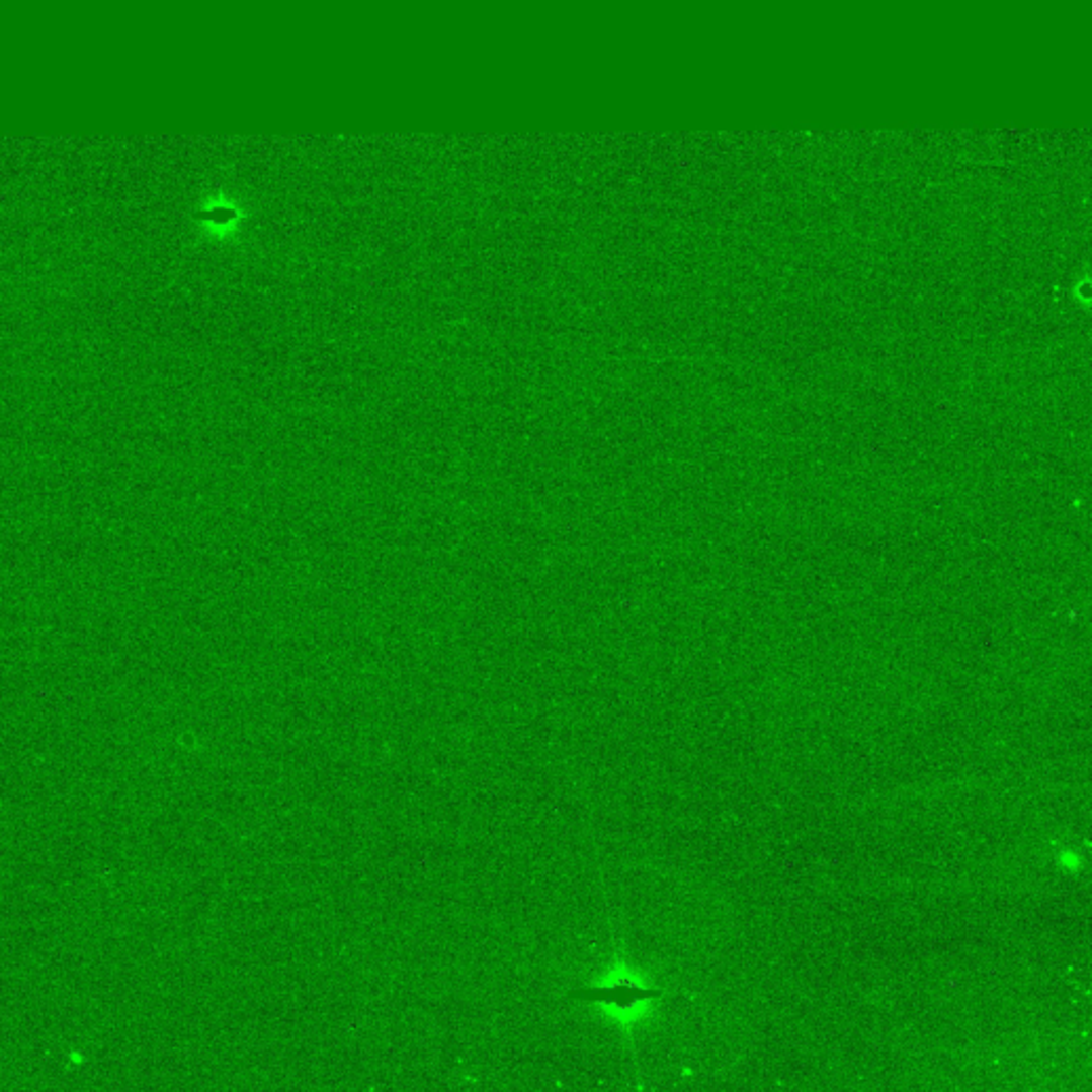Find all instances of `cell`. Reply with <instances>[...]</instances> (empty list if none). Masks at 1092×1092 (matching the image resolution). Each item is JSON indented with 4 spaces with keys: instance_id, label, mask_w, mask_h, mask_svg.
<instances>
[{
    "instance_id": "6da1fadb",
    "label": "cell",
    "mask_w": 1092,
    "mask_h": 1092,
    "mask_svg": "<svg viewBox=\"0 0 1092 1092\" xmlns=\"http://www.w3.org/2000/svg\"><path fill=\"white\" fill-rule=\"evenodd\" d=\"M664 995H666V992L662 988H651V986L634 984V982H627V980L614 982V984H604V986L579 988V990L570 992L572 999L591 1001V1003H604V1005H612L614 1009H621V1011H627L634 1005L645 1003V1001L662 999Z\"/></svg>"
}]
</instances>
